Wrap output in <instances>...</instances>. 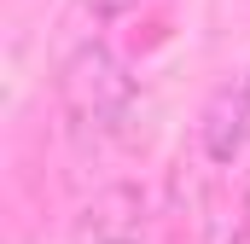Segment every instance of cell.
Returning a JSON list of instances; mask_svg holds the SVG:
<instances>
[{
	"label": "cell",
	"instance_id": "obj_1",
	"mask_svg": "<svg viewBox=\"0 0 250 244\" xmlns=\"http://www.w3.org/2000/svg\"><path fill=\"white\" fill-rule=\"evenodd\" d=\"M134 105V76L105 41H82L59 64V111L76 134H111Z\"/></svg>",
	"mask_w": 250,
	"mask_h": 244
},
{
	"label": "cell",
	"instance_id": "obj_6",
	"mask_svg": "<svg viewBox=\"0 0 250 244\" xmlns=\"http://www.w3.org/2000/svg\"><path fill=\"white\" fill-rule=\"evenodd\" d=\"M245 87H250V70H245Z\"/></svg>",
	"mask_w": 250,
	"mask_h": 244
},
{
	"label": "cell",
	"instance_id": "obj_3",
	"mask_svg": "<svg viewBox=\"0 0 250 244\" xmlns=\"http://www.w3.org/2000/svg\"><path fill=\"white\" fill-rule=\"evenodd\" d=\"M198 140H204V157L209 163H233L250 140V87L245 81H227L209 93L204 122H198Z\"/></svg>",
	"mask_w": 250,
	"mask_h": 244
},
{
	"label": "cell",
	"instance_id": "obj_4",
	"mask_svg": "<svg viewBox=\"0 0 250 244\" xmlns=\"http://www.w3.org/2000/svg\"><path fill=\"white\" fill-rule=\"evenodd\" d=\"M82 12H93V18H123V12H134L140 0H76Z\"/></svg>",
	"mask_w": 250,
	"mask_h": 244
},
{
	"label": "cell",
	"instance_id": "obj_5",
	"mask_svg": "<svg viewBox=\"0 0 250 244\" xmlns=\"http://www.w3.org/2000/svg\"><path fill=\"white\" fill-rule=\"evenodd\" d=\"M245 233H250V192H245Z\"/></svg>",
	"mask_w": 250,
	"mask_h": 244
},
{
	"label": "cell",
	"instance_id": "obj_2",
	"mask_svg": "<svg viewBox=\"0 0 250 244\" xmlns=\"http://www.w3.org/2000/svg\"><path fill=\"white\" fill-rule=\"evenodd\" d=\"M151 227V209H146V192L140 186H99L82 215H76V244H140Z\"/></svg>",
	"mask_w": 250,
	"mask_h": 244
}]
</instances>
